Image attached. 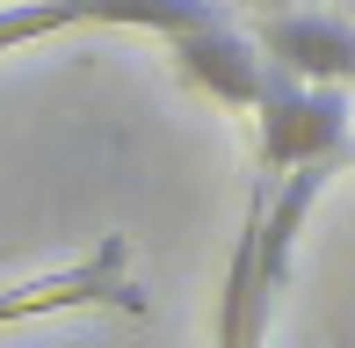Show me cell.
<instances>
[{"label": "cell", "instance_id": "7", "mask_svg": "<svg viewBox=\"0 0 355 348\" xmlns=\"http://www.w3.org/2000/svg\"><path fill=\"white\" fill-rule=\"evenodd\" d=\"M80 297H102V268H73V276H44V283L0 290V327L29 320V312H51V305H80Z\"/></svg>", "mask_w": 355, "mask_h": 348}, {"label": "cell", "instance_id": "4", "mask_svg": "<svg viewBox=\"0 0 355 348\" xmlns=\"http://www.w3.org/2000/svg\"><path fill=\"white\" fill-rule=\"evenodd\" d=\"M261 51L297 80H334V87L355 80V22L341 15H276L261 29Z\"/></svg>", "mask_w": 355, "mask_h": 348}, {"label": "cell", "instance_id": "1", "mask_svg": "<svg viewBox=\"0 0 355 348\" xmlns=\"http://www.w3.org/2000/svg\"><path fill=\"white\" fill-rule=\"evenodd\" d=\"M348 146V94L334 80H297L276 66L261 94V174H297V167H334Z\"/></svg>", "mask_w": 355, "mask_h": 348}, {"label": "cell", "instance_id": "5", "mask_svg": "<svg viewBox=\"0 0 355 348\" xmlns=\"http://www.w3.org/2000/svg\"><path fill=\"white\" fill-rule=\"evenodd\" d=\"M87 22L182 37V29H196V22H218V0H87Z\"/></svg>", "mask_w": 355, "mask_h": 348}, {"label": "cell", "instance_id": "3", "mask_svg": "<svg viewBox=\"0 0 355 348\" xmlns=\"http://www.w3.org/2000/svg\"><path fill=\"white\" fill-rule=\"evenodd\" d=\"M261 203H268V182L254 189V211H247V225H239L232 268H225L218 348H261V334H268V297H276V276H268V261H261Z\"/></svg>", "mask_w": 355, "mask_h": 348}, {"label": "cell", "instance_id": "6", "mask_svg": "<svg viewBox=\"0 0 355 348\" xmlns=\"http://www.w3.org/2000/svg\"><path fill=\"white\" fill-rule=\"evenodd\" d=\"M87 22V0H0V58Z\"/></svg>", "mask_w": 355, "mask_h": 348}, {"label": "cell", "instance_id": "2", "mask_svg": "<svg viewBox=\"0 0 355 348\" xmlns=\"http://www.w3.org/2000/svg\"><path fill=\"white\" fill-rule=\"evenodd\" d=\"M167 44H174V66L211 94V102H225V109H261L268 80H276V58L261 51V37H239L225 15L182 29V37H167Z\"/></svg>", "mask_w": 355, "mask_h": 348}]
</instances>
